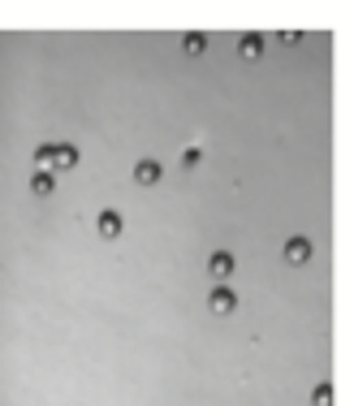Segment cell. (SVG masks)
Masks as SVG:
<instances>
[{
  "label": "cell",
  "mask_w": 354,
  "mask_h": 406,
  "mask_svg": "<svg viewBox=\"0 0 354 406\" xmlns=\"http://www.w3.org/2000/svg\"><path fill=\"white\" fill-rule=\"evenodd\" d=\"M100 234H104V238H117V234H121V216H117V212H104V216H100Z\"/></svg>",
  "instance_id": "obj_1"
},
{
  "label": "cell",
  "mask_w": 354,
  "mask_h": 406,
  "mask_svg": "<svg viewBox=\"0 0 354 406\" xmlns=\"http://www.w3.org/2000/svg\"><path fill=\"white\" fill-rule=\"evenodd\" d=\"M134 177H138L143 186H147V182H160V165H152V160H143V165H138V173H134Z\"/></svg>",
  "instance_id": "obj_2"
},
{
  "label": "cell",
  "mask_w": 354,
  "mask_h": 406,
  "mask_svg": "<svg viewBox=\"0 0 354 406\" xmlns=\"http://www.w3.org/2000/svg\"><path fill=\"white\" fill-rule=\"evenodd\" d=\"M212 312H233V294L229 290H216L212 294Z\"/></svg>",
  "instance_id": "obj_3"
},
{
  "label": "cell",
  "mask_w": 354,
  "mask_h": 406,
  "mask_svg": "<svg viewBox=\"0 0 354 406\" xmlns=\"http://www.w3.org/2000/svg\"><path fill=\"white\" fill-rule=\"evenodd\" d=\"M229 268H233V259H229V255H212V277H225Z\"/></svg>",
  "instance_id": "obj_4"
}]
</instances>
